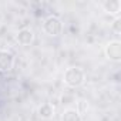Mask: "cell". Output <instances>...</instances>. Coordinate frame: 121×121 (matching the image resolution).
Wrapping results in <instances>:
<instances>
[{
    "instance_id": "9c48e42d",
    "label": "cell",
    "mask_w": 121,
    "mask_h": 121,
    "mask_svg": "<svg viewBox=\"0 0 121 121\" xmlns=\"http://www.w3.org/2000/svg\"><path fill=\"white\" fill-rule=\"evenodd\" d=\"M111 29L114 30V33L120 34L121 33V17H115L114 22L111 23Z\"/></svg>"
},
{
    "instance_id": "6da1fadb",
    "label": "cell",
    "mask_w": 121,
    "mask_h": 121,
    "mask_svg": "<svg viewBox=\"0 0 121 121\" xmlns=\"http://www.w3.org/2000/svg\"><path fill=\"white\" fill-rule=\"evenodd\" d=\"M84 81H86V73L81 67H77V66L69 67L63 74V83L70 88L81 87Z\"/></svg>"
},
{
    "instance_id": "52a82bcc",
    "label": "cell",
    "mask_w": 121,
    "mask_h": 121,
    "mask_svg": "<svg viewBox=\"0 0 121 121\" xmlns=\"http://www.w3.org/2000/svg\"><path fill=\"white\" fill-rule=\"evenodd\" d=\"M54 112H56V110H54V107H53L51 103H43L37 108V115L41 120H50V118H53Z\"/></svg>"
},
{
    "instance_id": "3957f363",
    "label": "cell",
    "mask_w": 121,
    "mask_h": 121,
    "mask_svg": "<svg viewBox=\"0 0 121 121\" xmlns=\"http://www.w3.org/2000/svg\"><path fill=\"white\" fill-rule=\"evenodd\" d=\"M104 53L110 61L120 63L121 61V41H118V40L108 41L105 48H104Z\"/></svg>"
},
{
    "instance_id": "ba28073f",
    "label": "cell",
    "mask_w": 121,
    "mask_h": 121,
    "mask_svg": "<svg viewBox=\"0 0 121 121\" xmlns=\"http://www.w3.org/2000/svg\"><path fill=\"white\" fill-rule=\"evenodd\" d=\"M60 121H83V117L81 114L77 111V108H66L61 115H60Z\"/></svg>"
},
{
    "instance_id": "5b68a950",
    "label": "cell",
    "mask_w": 121,
    "mask_h": 121,
    "mask_svg": "<svg viewBox=\"0 0 121 121\" xmlns=\"http://www.w3.org/2000/svg\"><path fill=\"white\" fill-rule=\"evenodd\" d=\"M16 41L20 46H30L34 41V31L29 27H23L16 33Z\"/></svg>"
},
{
    "instance_id": "7a4b0ae2",
    "label": "cell",
    "mask_w": 121,
    "mask_h": 121,
    "mask_svg": "<svg viewBox=\"0 0 121 121\" xmlns=\"http://www.w3.org/2000/svg\"><path fill=\"white\" fill-rule=\"evenodd\" d=\"M43 31L50 37H57L63 31V22L58 16H48L43 22Z\"/></svg>"
},
{
    "instance_id": "277c9868",
    "label": "cell",
    "mask_w": 121,
    "mask_h": 121,
    "mask_svg": "<svg viewBox=\"0 0 121 121\" xmlns=\"http://www.w3.org/2000/svg\"><path fill=\"white\" fill-rule=\"evenodd\" d=\"M16 57L9 50H0V73H7L14 67Z\"/></svg>"
},
{
    "instance_id": "8992f818",
    "label": "cell",
    "mask_w": 121,
    "mask_h": 121,
    "mask_svg": "<svg viewBox=\"0 0 121 121\" xmlns=\"http://www.w3.org/2000/svg\"><path fill=\"white\" fill-rule=\"evenodd\" d=\"M101 7L107 14L114 16V17H120V13H121V2L120 0H104V2H101Z\"/></svg>"
}]
</instances>
